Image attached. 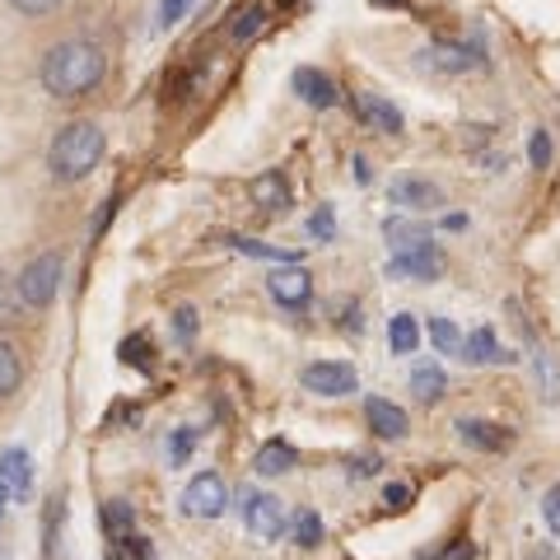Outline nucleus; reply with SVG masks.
I'll use <instances>...</instances> for the list:
<instances>
[{
	"instance_id": "nucleus-1",
	"label": "nucleus",
	"mask_w": 560,
	"mask_h": 560,
	"mask_svg": "<svg viewBox=\"0 0 560 560\" xmlns=\"http://www.w3.org/2000/svg\"><path fill=\"white\" fill-rule=\"evenodd\" d=\"M103 75H107L103 47L89 42V38H66V42H56L52 52L42 56L38 80H42V89L52 93V99H85L89 89L103 85Z\"/></svg>"
},
{
	"instance_id": "nucleus-2",
	"label": "nucleus",
	"mask_w": 560,
	"mask_h": 560,
	"mask_svg": "<svg viewBox=\"0 0 560 560\" xmlns=\"http://www.w3.org/2000/svg\"><path fill=\"white\" fill-rule=\"evenodd\" d=\"M103 150H107V140L99 131V122H71V127L56 131L52 150H47V168H52L56 182H80L99 168Z\"/></svg>"
},
{
	"instance_id": "nucleus-3",
	"label": "nucleus",
	"mask_w": 560,
	"mask_h": 560,
	"mask_svg": "<svg viewBox=\"0 0 560 560\" xmlns=\"http://www.w3.org/2000/svg\"><path fill=\"white\" fill-rule=\"evenodd\" d=\"M61 276H66V257H61V253H38V257L20 271V294H24V304H28V308H47V304L56 300V290H61Z\"/></svg>"
},
{
	"instance_id": "nucleus-4",
	"label": "nucleus",
	"mask_w": 560,
	"mask_h": 560,
	"mask_svg": "<svg viewBox=\"0 0 560 560\" xmlns=\"http://www.w3.org/2000/svg\"><path fill=\"white\" fill-rule=\"evenodd\" d=\"M448 271V257L434 243H416L387 257V276L393 280H440Z\"/></svg>"
},
{
	"instance_id": "nucleus-5",
	"label": "nucleus",
	"mask_w": 560,
	"mask_h": 560,
	"mask_svg": "<svg viewBox=\"0 0 560 560\" xmlns=\"http://www.w3.org/2000/svg\"><path fill=\"white\" fill-rule=\"evenodd\" d=\"M225 509H229V491H225V481L215 472H196L192 481H187V491H182V513L187 519H220Z\"/></svg>"
},
{
	"instance_id": "nucleus-6",
	"label": "nucleus",
	"mask_w": 560,
	"mask_h": 560,
	"mask_svg": "<svg viewBox=\"0 0 560 560\" xmlns=\"http://www.w3.org/2000/svg\"><path fill=\"white\" fill-rule=\"evenodd\" d=\"M243 523H247L253 537L276 542L280 533H285V509H280V500L267 491H243Z\"/></svg>"
},
{
	"instance_id": "nucleus-7",
	"label": "nucleus",
	"mask_w": 560,
	"mask_h": 560,
	"mask_svg": "<svg viewBox=\"0 0 560 560\" xmlns=\"http://www.w3.org/2000/svg\"><path fill=\"white\" fill-rule=\"evenodd\" d=\"M300 383L318 397H346V393H355L360 379H355V365H346V360H318L300 373Z\"/></svg>"
},
{
	"instance_id": "nucleus-8",
	"label": "nucleus",
	"mask_w": 560,
	"mask_h": 560,
	"mask_svg": "<svg viewBox=\"0 0 560 560\" xmlns=\"http://www.w3.org/2000/svg\"><path fill=\"white\" fill-rule=\"evenodd\" d=\"M267 290L280 308H304L308 300H314V276H308L300 262H290V267H276L267 276Z\"/></svg>"
},
{
	"instance_id": "nucleus-9",
	"label": "nucleus",
	"mask_w": 560,
	"mask_h": 560,
	"mask_svg": "<svg viewBox=\"0 0 560 560\" xmlns=\"http://www.w3.org/2000/svg\"><path fill=\"white\" fill-rule=\"evenodd\" d=\"M0 491H5L10 505H24L34 495V458L24 448H5L0 454Z\"/></svg>"
},
{
	"instance_id": "nucleus-10",
	"label": "nucleus",
	"mask_w": 560,
	"mask_h": 560,
	"mask_svg": "<svg viewBox=\"0 0 560 560\" xmlns=\"http://www.w3.org/2000/svg\"><path fill=\"white\" fill-rule=\"evenodd\" d=\"M458 434L467 448H481V454H505L513 448V430L500 420H458Z\"/></svg>"
},
{
	"instance_id": "nucleus-11",
	"label": "nucleus",
	"mask_w": 560,
	"mask_h": 560,
	"mask_svg": "<svg viewBox=\"0 0 560 560\" xmlns=\"http://www.w3.org/2000/svg\"><path fill=\"white\" fill-rule=\"evenodd\" d=\"M290 89L300 93L308 107H318V113H327V107H336V103H341V93H336V85H332V75H322V71H314V66H300V71H294Z\"/></svg>"
},
{
	"instance_id": "nucleus-12",
	"label": "nucleus",
	"mask_w": 560,
	"mask_h": 560,
	"mask_svg": "<svg viewBox=\"0 0 560 560\" xmlns=\"http://www.w3.org/2000/svg\"><path fill=\"white\" fill-rule=\"evenodd\" d=\"M365 420H369V430L379 434V440H407V430H411L407 411H402L397 402H387V397H369L365 402Z\"/></svg>"
},
{
	"instance_id": "nucleus-13",
	"label": "nucleus",
	"mask_w": 560,
	"mask_h": 560,
	"mask_svg": "<svg viewBox=\"0 0 560 560\" xmlns=\"http://www.w3.org/2000/svg\"><path fill=\"white\" fill-rule=\"evenodd\" d=\"M351 107H355V117H360L365 127H373V131H383V136L402 131V113L387 99H379V93H355Z\"/></svg>"
},
{
	"instance_id": "nucleus-14",
	"label": "nucleus",
	"mask_w": 560,
	"mask_h": 560,
	"mask_svg": "<svg viewBox=\"0 0 560 560\" xmlns=\"http://www.w3.org/2000/svg\"><path fill=\"white\" fill-rule=\"evenodd\" d=\"M420 56H425L430 71H444V75H462V71L481 66V56L472 52V47H462V42H430Z\"/></svg>"
},
{
	"instance_id": "nucleus-15",
	"label": "nucleus",
	"mask_w": 560,
	"mask_h": 560,
	"mask_svg": "<svg viewBox=\"0 0 560 560\" xmlns=\"http://www.w3.org/2000/svg\"><path fill=\"white\" fill-rule=\"evenodd\" d=\"M462 360H472V365H509L513 355L500 346V336H495L491 327H476L472 336H462Z\"/></svg>"
},
{
	"instance_id": "nucleus-16",
	"label": "nucleus",
	"mask_w": 560,
	"mask_h": 560,
	"mask_svg": "<svg viewBox=\"0 0 560 560\" xmlns=\"http://www.w3.org/2000/svg\"><path fill=\"white\" fill-rule=\"evenodd\" d=\"M444 192L434 182H420V178H397L393 182V206H407V211H430L440 206Z\"/></svg>"
},
{
	"instance_id": "nucleus-17",
	"label": "nucleus",
	"mask_w": 560,
	"mask_h": 560,
	"mask_svg": "<svg viewBox=\"0 0 560 560\" xmlns=\"http://www.w3.org/2000/svg\"><path fill=\"white\" fill-rule=\"evenodd\" d=\"M267 24H271V14L267 5H247L233 14V24H229V42L233 47H247V42H257L262 34H267Z\"/></svg>"
},
{
	"instance_id": "nucleus-18",
	"label": "nucleus",
	"mask_w": 560,
	"mask_h": 560,
	"mask_svg": "<svg viewBox=\"0 0 560 560\" xmlns=\"http://www.w3.org/2000/svg\"><path fill=\"white\" fill-rule=\"evenodd\" d=\"M294 462H300V454H294V444H285V440H267L253 458L257 476H280V472H290Z\"/></svg>"
},
{
	"instance_id": "nucleus-19",
	"label": "nucleus",
	"mask_w": 560,
	"mask_h": 560,
	"mask_svg": "<svg viewBox=\"0 0 560 560\" xmlns=\"http://www.w3.org/2000/svg\"><path fill=\"white\" fill-rule=\"evenodd\" d=\"M533 369H537V387H542V397L551 402H560V351L556 346H537V355H533Z\"/></svg>"
},
{
	"instance_id": "nucleus-20",
	"label": "nucleus",
	"mask_w": 560,
	"mask_h": 560,
	"mask_svg": "<svg viewBox=\"0 0 560 560\" xmlns=\"http://www.w3.org/2000/svg\"><path fill=\"white\" fill-rule=\"evenodd\" d=\"M253 201L262 211H285L290 206V187L280 178V168H267L262 178H253Z\"/></svg>"
},
{
	"instance_id": "nucleus-21",
	"label": "nucleus",
	"mask_w": 560,
	"mask_h": 560,
	"mask_svg": "<svg viewBox=\"0 0 560 560\" xmlns=\"http://www.w3.org/2000/svg\"><path fill=\"white\" fill-rule=\"evenodd\" d=\"M103 533H107V542H127L136 533V509L127 500H107L103 505Z\"/></svg>"
},
{
	"instance_id": "nucleus-22",
	"label": "nucleus",
	"mask_w": 560,
	"mask_h": 560,
	"mask_svg": "<svg viewBox=\"0 0 560 560\" xmlns=\"http://www.w3.org/2000/svg\"><path fill=\"white\" fill-rule=\"evenodd\" d=\"M444 387H448L444 365H416V369H411V393H416L420 402H440Z\"/></svg>"
},
{
	"instance_id": "nucleus-23",
	"label": "nucleus",
	"mask_w": 560,
	"mask_h": 560,
	"mask_svg": "<svg viewBox=\"0 0 560 560\" xmlns=\"http://www.w3.org/2000/svg\"><path fill=\"white\" fill-rule=\"evenodd\" d=\"M233 253L243 257H257V262H280V267H290V262H300V253H290V247H276V243H262V239H229Z\"/></svg>"
},
{
	"instance_id": "nucleus-24",
	"label": "nucleus",
	"mask_w": 560,
	"mask_h": 560,
	"mask_svg": "<svg viewBox=\"0 0 560 560\" xmlns=\"http://www.w3.org/2000/svg\"><path fill=\"white\" fill-rule=\"evenodd\" d=\"M24 294H20V276H5L0 271V327H14L24 318Z\"/></svg>"
},
{
	"instance_id": "nucleus-25",
	"label": "nucleus",
	"mask_w": 560,
	"mask_h": 560,
	"mask_svg": "<svg viewBox=\"0 0 560 560\" xmlns=\"http://www.w3.org/2000/svg\"><path fill=\"white\" fill-rule=\"evenodd\" d=\"M387 346H393V355H411L420 346V322L411 314H397L387 322Z\"/></svg>"
},
{
	"instance_id": "nucleus-26",
	"label": "nucleus",
	"mask_w": 560,
	"mask_h": 560,
	"mask_svg": "<svg viewBox=\"0 0 560 560\" xmlns=\"http://www.w3.org/2000/svg\"><path fill=\"white\" fill-rule=\"evenodd\" d=\"M20 379H24V365H20V351L0 336V402L10 393H20Z\"/></svg>"
},
{
	"instance_id": "nucleus-27",
	"label": "nucleus",
	"mask_w": 560,
	"mask_h": 560,
	"mask_svg": "<svg viewBox=\"0 0 560 560\" xmlns=\"http://www.w3.org/2000/svg\"><path fill=\"white\" fill-rule=\"evenodd\" d=\"M425 336H430V346L440 351V355H462V332L448 318H430Z\"/></svg>"
},
{
	"instance_id": "nucleus-28",
	"label": "nucleus",
	"mask_w": 560,
	"mask_h": 560,
	"mask_svg": "<svg viewBox=\"0 0 560 560\" xmlns=\"http://www.w3.org/2000/svg\"><path fill=\"white\" fill-rule=\"evenodd\" d=\"M122 360L136 365L140 373H154V346H150V336H145V332H136V336L122 341Z\"/></svg>"
},
{
	"instance_id": "nucleus-29",
	"label": "nucleus",
	"mask_w": 560,
	"mask_h": 560,
	"mask_svg": "<svg viewBox=\"0 0 560 560\" xmlns=\"http://www.w3.org/2000/svg\"><path fill=\"white\" fill-rule=\"evenodd\" d=\"M294 542H300V547L304 551H314L318 547V542H322V519H318V513L314 509H300V513H294Z\"/></svg>"
},
{
	"instance_id": "nucleus-30",
	"label": "nucleus",
	"mask_w": 560,
	"mask_h": 560,
	"mask_svg": "<svg viewBox=\"0 0 560 560\" xmlns=\"http://www.w3.org/2000/svg\"><path fill=\"white\" fill-rule=\"evenodd\" d=\"M383 233L397 243V253H402V247H416V243H430V229L425 225H411V220H387Z\"/></svg>"
},
{
	"instance_id": "nucleus-31",
	"label": "nucleus",
	"mask_w": 560,
	"mask_h": 560,
	"mask_svg": "<svg viewBox=\"0 0 560 560\" xmlns=\"http://www.w3.org/2000/svg\"><path fill=\"white\" fill-rule=\"evenodd\" d=\"M527 164L533 168H551V131L537 127L533 136H527Z\"/></svg>"
},
{
	"instance_id": "nucleus-32",
	"label": "nucleus",
	"mask_w": 560,
	"mask_h": 560,
	"mask_svg": "<svg viewBox=\"0 0 560 560\" xmlns=\"http://www.w3.org/2000/svg\"><path fill=\"white\" fill-rule=\"evenodd\" d=\"M308 233H314L318 243H332V233H336V215H332V206H318V211H314V220H308Z\"/></svg>"
},
{
	"instance_id": "nucleus-33",
	"label": "nucleus",
	"mask_w": 560,
	"mask_h": 560,
	"mask_svg": "<svg viewBox=\"0 0 560 560\" xmlns=\"http://www.w3.org/2000/svg\"><path fill=\"white\" fill-rule=\"evenodd\" d=\"M542 519H547V527L560 537V486H551L547 495H542Z\"/></svg>"
},
{
	"instance_id": "nucleus-34",
	"label": "nucleus",
	"mask_w": 560,
	"mask_h": 560,
	"mask_svg": "<svg viewBox=\"0 0 560 560\" xmlns=\"http://www.w3.org/2000/svg\"><path fill=\"white\" fill-rule=\"evenodd\" d=\"M187 10H192V0H160V28H174Z\"/></svg>"
},
{
	"instance_id": "nucleus-35",
	"label": "nucleus",
	"mask_w": 560,
	"mask_h": 560,
	"mask_svg": "<svg viewBox=\"0 0 560 560\" xmlns=\"http://www.w3.org/2000/svg\"><path fill=\"white\" fill-rule=\"evenodd\" d=\"M192 444H196V430H178V434H174V444H168V462H187Z\"/></svg>"
},
{
	"instance_id": "nucleus-36",
	"label": "nucleus",
	"mask_w": 560,
	"mask_h": 560,
	"mask_svg": "<svg viewBox=\"0 0 560 560\" xmlns=\"http://www.w3.org/2000/svg\"><path fill=\"white\" fill-rule=\"evenodd\" d=\"M10 5L20 10V14H28V20H38V14H52L61 0H10Z\"/></svg>"
},
{
	"instance_id": "nucleus-37",
	"label": "nucleus",
	"mask_w": 560,
	"mask_h": 560,
	"mask_svg": "<svg viewBox=\"0 0 560 560\" xmlns=\"http://www.w3.org/2000/svg\"><path fill=\"white\" fill-rule=\"evenodd\" d=\"M174 327H178V341H192V332H196V314H192V308H178V314H174Z\"/></svg>"
},
{
	"instance_id": "nucleus-38",
	"label": "nucleus",
	"mask_w": 560,
	"mask_h": 560,
	"mask_svg": "<svg viewBox=\"0 0 560 560\" xmlns=\"http://www.w3.org/2000/svg\"><path fill=\"white\" fill-rule=\"evenodd\" d=\"M387 505H393V509L411 505V486H407V481H393V486H387Z\"/></svg>"
},
{
	"instance_id": "nucleus-39",
	"label": "nucleus",
	"mask_w": 560,
	"mask_h": 560,
	"mask_svg": "<svg viewBox=\"0 0 560 560\" xmlns=\"http://www.w3.org/2000/svg\"><path fill=\"white\" fill-rule=\"evenodd\" d=\"M379 467H383V462L373 458V454H360V458L351 462V472H355V476H373V472H379Z\"/></svg>"
},
{
	"instance_id": "nucleus-40",
	"label": "nucleus",
	"mask_w": 560,
	"mask_h": 560,
	"mask_svg": "<svg viewBox=\"0 0 560 560\" xmlns=\"http://www.w3.org/2000/svg\"><path fill=\"white\" fill-rule=\"evenodd\" d=\"M365 332V318H360V308H351L346 314V336H360Z\"/></svg>"
},
{
	"instance_id": "nucleus-41",
	"label": "nucleus",
	"mask_w": 560,
	"mask_h": 560,
	"mask_svg": "<svg viewBox=\"0 0 560 560\" xmlns=\"http://www.w3.org/2000/svg\"><path fill=\"white\" fill-rule=\"evenodd\" d=\"M467 556H472V547H467V542H454V547H448L440 560H467Z\"/></svg>"
},
{
	"instance_id": "nucleus-42",
	"label": "nucleus",
	"mask_w": 560,
	"mask_h": 560,
	"mask_svg": "<svg viewBox=\"0 0 560 560\" xmlns=\"http://www.w3.org/2000/svg\"><path fill=\"white\" fill-rule=\"evenodd\" d=\"M444 229H467V215H444Z\"/></svg>"
},
{
	"instance_id": "nucleus-43",
	"label": "nucleus",
	"mask_w": 560,
	"mask_h": 560,
	"mask_svg": "<svg viewBox=\"0 0 560 560\" xmlns=\"http://www.w3.org/2000/svg\"><path fill=\"white\" fill-rule=\"evenodd\" d=\"M373 5H402V0H373Z\"/></svg>"
},
{
	"instance_id": "nucleus-44",
	"label": "nucleus",
	"mask_w": 560,
	"mask_h": 560,
	"mask_svg": "<svg viewBox=\"0 0 560 560\" xmlns=\"http://www.w3.org/2000/svg\"><path fill=\"white\" fill-rule=\"evenodd\" d=\"M5 505H10V500H5V491H0V513H5Z\"/></svg>"
},
{
	"instance_id": "nucleus-45",
	"label": "nucleus",
	"mask_w": 560,
	"mask_h": 560,
	"mask_svg": "<svg viewBox=\"0 0 560 560\" xmlns=\"http://www.w3.org/2000/svg\"><path fill=\"white\" fill-rule=\"evenodd\" d=\"M107 560H122V556H117V551H107Z\"/></svg>"
},
{
	"instance_id": "nucleus-46",
	"label": "nucleus",
	"mask_w": 560,
	"mask_h": 560,
	"mask_svg": "<svg viewBox=\"0 0 560 560\" xmlns=\"http://www.w3.org/2000/svg\"><path fill=\"white\" fill-rule=\"evenodd\" d=\"M533 560H537V556H533Z\"/></svg>"
}]
</instances>
